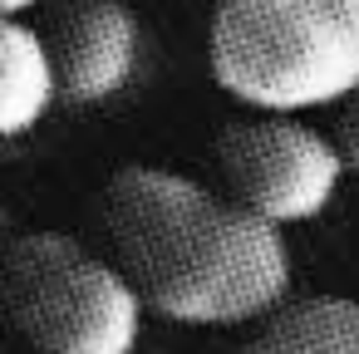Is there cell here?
<instances>
[{"label": "cell", "instance_id": "cell-3", "mask_svg": "<svg viewBox=\"0 0 359 354\" xmlns=\"http://www.w3.org/2000/svg\"><path fill=\"white\" fill-rule=\"evenodd\" d=\"M6 315L35 354H138L143 295L114 256L69 231H25L6 251Z\"/></svg>", "mask_w": 359, "mask_h": 354}, {"label": "cell", "instance_id": "cell-2", "mask_svg": "<svg viewBox=\"0 0 359 354\" xmlns=\"http://www.w3.org/2000/svg\"><path fill=\"white\" fill-rule=\"evenodd\" d=\"M212 79L256 114H305L359 94V0H222Z\"/></svg>", "mask_w": 359, "mask_h": 354}, {"label": "cell", "instance_id": "cell-8", "mask_svg": "<svg viewBox=\"0 0 359 354\" xmlns=\"http://www.w3.org/2000/svg\"><path fill=\"white\" fill-rule=\"evenodd\" d=\"M334 109H339V114H334L330 138H334V148H339V158H344V172L359 177V94H349V99L334 104Z\"/></svg>", "mask_w": 359, "mask_h": 354}, {"label": "cell", "instance_id": "cell-1", "mask_svg": "<svg viewBox=\"0 0 359 354\" xmlns=\"http://www.w3.org/2000/svg\"><path fill=\"white\" fill-rule=\"evenodd\" d=\"M99 222L143 305L172 325L236 329L290 300L295 266L280 226L187 172L118 168L99 197Z\"/></svg>", "mask_w": 359, "mask_h": 354}, {"label": "cell", "instance_id": "cell-5", "mask_svg": "<svg viewBox=\"0 0 359 354\" xmlns=\"http://www.w3.org/2000/svg\"><path fill=\"white\" fill-rule=\"evenodd\" d=\"M45 40L60 69V94L74 109L109 104L138 74L143 30L123 0H65Z\"/></svg>", "mask_w": 359, "mask_h": 354}, {"label": "cell", "instance_id": "cell-7", "mask_svg": "<svg viewBox=\"0 0 359 354\" xmlns=\"http://www.w3.org/2000/svg\"><path fill=\"white\" fill-rule=\"evenodd\" d=\"M236 354H359V300L354 295H310L285 300L261 320Z\"/></svg>", "mask_w": 359, "mask_h": 354}, {"label": "cell", "instance_id": "cell-6", "mask_svg": "<svg viewBox=\"0 0 359 354\" xmlns=\"http://www.w3.org/2000/svg\"><path fill=\"white\" fill-rule=\"evenodd\" d=\"M55 104H65V94L50 40L35 25L6 15V25H0V133L25 138L30 128L45 123Z\"/></svg>", "mask_w": 359, "mask_h": 354}, {"label": "cell", "instance_id": "cell-4", "mask_svg": "<svg viewBox=\"0 0 359 354\" xmlns=\"http://www.w3.org/2000/svg\"><path fill=\"white\" fill-rule=\"evenodd\" d=\"M217 168L226 192L271 226L315 222L344 182L334 138L300 123L295 114H256L222 128Z\"/></svg>", "mask_w": 359, "mask_h": 354}, {"label": "cell", "instance_id": "cell-9", "mask_svg": "<svg viewBox=\"0 0 359 354\" xmlns=\"http://www.w3.org/2000/svg\"><path fill=\"white\" fill-rule=\"evenodd\" d=\"M35 6H40V0H0V11H6V15H15V20H20L25 11H35Z\"/></svg>", "mask_w": 359, "mask_h": 354}]
</instances>
